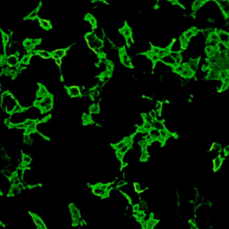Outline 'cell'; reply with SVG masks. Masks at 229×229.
<instances>
[{"label":"cell","mask_w":229,"mask_h":229,"mask_svg":"<svg viewBox=\"0 0 229 229\" xmlns=\"http://www.w3.org/2000/svg\"><path fill=\"white\" fill-rule=\"evenodd\" d=\"M115 157H116L119 160H122L124 159L125 155H124V154H122V153H121V152H119V151H115Z\"/></svg>","instance_id":"f6af8a7d"},{"label":"cell","mask_w":229,"mask_h":229,"mask_svg":"<svg viewBox=\"0 0 229 229\" xmlns=\"http://www.w3.org/2000/svg\"><path fill=\"white\" fill-rule=\"evenodd\" d=\"M219 43L224 45L227 48L229 47V33L225 31H219L218 32Z\"/></svg>","instance_id":"3957f363"},{"label":"cell","mask_w":229,"mask_h":229,"mask_svg":"<svg viewBox=\"0 0 229 229\" xmlns=\"http://www.w3.org/2000/svg\"><path fill=\"white\" fill-rule=\"evenodd\" d=\"M199 64H200V61L198 58H192L185 63V65L188 66V68L192 70L193 73H195L199 68Z\"/></svg>","instance_id":"30bf717a"},{"label":"cell","mask_w":229,"mask_h":229,"mask_svg":"<svg viewBox=\"0 0 229 229\" xmlns=\"http://www.w3.org/2000/svg\"><path fill=\"white\" fill-rule=\"evenodd\" d=\"M92 115H90V114H84L82 115V123H83V125H90V124H92Z\"/></svg>","instance_id":"1f68e13d"},{"label":"cell","mask_w":229,"mask_h":229,"mask_svg":"<svg viewBox=\"0 0 229 229\" xmlns=\"http://www.w3.org/2000/svg\"><path fill=\"white\" fill-rule=\"evenodd\" d=\"M42 100L46 103V105H53V97L50 94L45 96Z\"/></svg>","instance_id":"8d00e7d4"},{"label":"cell","mask_w":229,"mask_h":229,"mask_svg":"<svg viewBox=\"0 0 229 229\" xmlns=\"http://www.w3.org/2000/svg\"><path fill=\"white\" fill-rule=\"evenodd\" d=\"M158 114H160L162 113V110H163V104L160 101H157V103L155 105V109H154Z\"/></svg>","instance_id":"e575fe53"},{"label":"cell","mask_w":229,"mask_h":229,"mask_svg":"<svg viewBox=\"0 0 229 229\" xmlns=\"http://www.w3.org/2000/svg\"><path fill=\"white\" fill-rule=\"evenodd\" d=\"M138 206V211L139 212H146L147 211V209H148V205H147V203L145 202V201H140V203L137 204Z\"/></svg>","instance_id":"4dcf8cb0"},{"label":"cell","mask_w":229,"mask_h":229,"mask_svg":"<svg viewBox=\"0 0 229 229\" xmlns=\"http://www.w3.org/2000/svg\"><path fill=\"white\" fill-rule=\"evenodd\" d=\"M223 151H224V154H225L226 156L229 155V145H228V146H227V147H226V148L224 149V150H223Z\"/></svg>","instance_id":"bcb514c9"},{"label":"cell","mask_w":229,"mask_h":229,"mask_svg":"<svg viewBox=\"0 0 229 229\" xmlns=\"http://www.w3.org/2000/svg\"><path fill=\"white\" fill-rule=\"evenodd\" d=\"M67 93L70 97L72 98H77V97H81V90L80 87L78 86H69L67 88Z\"/></svg>","instance_id":"277c9868"},{"label":"cell","mask_w":229,"mask_h":229,"mask_svg":"<svg viewBox=\"0 0 229 229\" xmlns=\"http://www.w3.org/2000/svg\"><path fill=\"white\" fill-rule=\"evenodd\" d=\"M219 73H220L219 70H217V69H209L208 72L207 73V79L208 81H218L219 80Z\"/></svg>","instance_id":"ba28073f"},{"label":"cell","mask_w":229,"mask_h":229,"mask_svg":"<svg viewBox=\"0 0 229 229\" xmlns=\"http://www.w3.org/2000/svg\"><path fill=\"white\" fill-rule=\"evenodd\" d=\"M133 187H134V191L137 193H141L143 192V189L141 187V185L139 183H133Z\"/></svg>","instance_id":"ab89813d"},{"label":"cell","mask_w":229,"mask_h":229,"mask_svg":"<svg viewBox=\"0 0 229 229\" xmlns=\"http://www.w3.org/2000/svg\"><path fill=\"white\" fill-rule=\"evenodd\" d=\"M31 59H32V57H30L28 54L27 55H24L22 58H21V60H20V63L22 64V65H24V66H26V65H29V63H30V61H31Z\"/></svg>","instance_id":"d6a6232c"},{"label":"cell","mask_w":229,"mask_h":229,"mask_svg":"<svg viewBox=\"0 0 229 229\" xmlns=\"http://www.w3.org/2000/svg\"><path fill=\"white\" fill-rule=\"evenodd\" d=\"M120 33L125 39H127V38L133 36V31H132V29H131V27L129 25H124L120 29Z\"/></svg>","instance_id":"9a60e30c"},{"label":"cell","mask_w":229,"mask_h":229,"mask_svg":"<svg viewBox=\"0 0 229 229\" xmlns=\"http://www.w3.org/2000/svg\"><path fill=\"white\" fill-rule=\"evenodd\" d=\"M149 159V152L147 149H141V160L146 161Z\"/></svg>","instance_id":"836d02e7"},{"label":"cell","mask_w":229,"mask_h":229,"mask_svg":"<svg viewBox=\"0 0 229 229\" xmlns=\"http://www.w3.org/2000/svg\"><path fill=\"white\" fill-rule=\"evenodd\" d=\"M67 49L68 48H59V49H56L54 50L51 54H52V57L56 60V59H62L63 57H65L66 55V52H67Z\"/></svg>","instance_id":"8fae6325"},{"label":"cell","mask_w":229,"mask_h":229,"mask_svg":"<svg viewBox=\"0 0 229 229\" xmlns=\"http://www.w3.org/2000/svg\"><path fill=\"white\" fill-rule=\"evenodd\" d=\"M194 73H193L192 70H190V69L188 68V66L185 65L183 71L180 73V76L183 77V79H185V80H190L191 78H193L194 76Z\"/></svg>","instance_id":"5bb4252c"},{"label":"cell","mask_w":229,"mask_h":229,"mask_svg":"<svg viewBox=\"0 0 229 229\" xmlns=\"http://www.w3.org/2000/svg\"><path fill=\"white\" fill-rule=\"evenodd\" d=\"M126 181H125L124 179H122V180H120L118 183H117V184H116V187L117 188H120V187H123V186H125V185H126Z\"/></svg>","instance_id":"ee69618b"},{"label":"cell","mask_w":229,"mask_h":229,"mask_svg":"<svg viewBox=\"0 0 229 229\" xmlns=\"http://www.w3.org/2000/svg\"><path fill=\"white\" fill-rule=\"evenodd\" d=\"M37 229H39V228H37Z\"/></svg>","instance_id":"f907efd6"},{"label":"cell","mask_w":229,"mask_h":229,"mask_svg":"<svg viewBox=\"0 0 229 229\" xmlns=\"http://www.w3.org/2000/svg\"><path fill=\"white\" fill-rule=\"evenodd\" d=\"M69 210L72 218V224L73 226H78L81 223V213L79 208L74 204L69 205Z\"/></svg>","instance_id":"6da1fadb"},{"label":"cell","mask_w":229,"mask_h":229,"mask_svg":"<svg viewBox=\"0 0 229 229\" xmlns=\"http://www.w3.org/2000/svg\"><path fill=\"white\" fill-rule=\"evenodd\" d=\"M118 55H119L120 61H121V63L123 64V66H125L127 68L133 67V61H132L131 57L129 56V54L127 53V51H126L125 47L119 49Z\"/></svg>","instance_id":"7a4b0ae2"},{"label":"cell","mask_w":229,"mask_h":229,"mask_svg":"<svg viewBox=\"0 0 229 229\" xmlns=\"http://www.w3.org/2000/svg\"><path fill=\"white\" fill-rule=\"evenodd\" d=\"M151 126H152V128L157 129V130H159V131H161V130H163V129H165V128H166L165 123H164L163 121L159 120V119L154 120Z\"/></svg>","instance_id":"7402d4cb"},{"label":"cell","mask_w":229,"mask_h":229,"mask_svg":"<svg viewBox=\"0 0 229 229\" xmlns=\"http://www.w3.org/2000/svg\"><path fill=\"white\" fill-rule=\"evenodd\" d=\"M168 47L170 49V52H182V50H183L181 44H180L179 39L174 40Z\"/></svg>","instance_id":"7c38bea8"},{"label":"cell","mask_w":229,"mask_h":229,"mask_svg":"<svg viewBox=\"0 0 229 229\" xmlns=\"http://www.w3.org/2000/svg\"><path fill=\"white\" fill-rule=\"evenodd\" d=\"M0 89H1V85H0Z\"/></svg>","instance_id":"c3c4849f"},{"label":"cell","mask_w":229,"mask_h":229,"mask_svg":"<svg viewBox=\"0 0 229 229\" xmlns=\"http://www.w3.org/2000/svg\"><path fill=\"white\" fill-rule=\"evenodd\" d=\"M142 118H143V121L145 123H148V124H150V125H152V123L154 121V119H152L149 114H142Z\"/></svg>","instance_id":"74e56055"},{"label":"cell","mask_w":229,"mask_h":229,"mask_svg":"<svg viewBox=\"0 0 229 229\" xmlns=\"http://www.w3.org/2000/svg\"><path fill=\"white\" fill-rule=\"evenodd\" d=\"M39 23L40 27H41V28H43V29H44V30H46V31H48V30H50V29L52 28L51 23H50L48 20H46V19H42V18H40V19L39 20Z\"/></svg>","instance_id":"603a6c76"},{"label":"cell","mask_w":229,"mask_h":229,"mask_svg":"<svg viewBox=\"0 0 229 229\" xmlns=\"http://www.w3.org/2000/svg\"><path fill=\"white\" fill-rule=\"evenodd\" d=\"M92 193L96 196H99V197H102V198H105V197H107L108 196V193L109 192L107 191H105L103 189H101L98 184H95L92 188Z\"/></svg>","instance_id":"52a82bcc"},{"label":"cell","mask_w":229,"mask_h":229,"mask_svg":"<svg viewBox=\"0 0 229 229\" xmlns=\"http://www.w3.org/2000/svg\"><path fill=\"white\" fill-rule=\"evenodd\" d=\"M22 178L17 175V173L15 172V173H13V175H12V177L9 179L10 180V183H11V185H16V186H19L21 183H22V180H21Z\"/></svg>","instance_id":"e0dca14e"},{"label":"cell","mask_w":229,"mask_h":229,"mask_svg":"<svg viewBox=\"0 0 229 229\" xmlns=\"http://www.w3.org/2000/svg\"><path fill=\"white\" fill-rule=\"evenodd\" d=\"M160 61L164 64V65H166V66H169V67H171V68H174V67H175V66H177L175 60L170 55H167V56H166V57H162L160 59Z\"/></svg>","instance_id":"9c48e42d"},{"label":"cell","mask_w":229,"mask_h":229,"mask_svg":"<svg viewBox=\"0 0 229 229\" xmlns=\"http://www.w3.org/2000/svg\"><path fill=\"white\" fill-rule=\"evenodd\" d=\"M135 217H136V218H137L140 222H141V221L145 218L146 215H145L144 212H139V211H138V212H136V214H135Z\"/></svg>","instance_id":"60d3db41"},{"label":"cell","mask_w":229,"mask_h":229,"mask_svg":"<svg viewBox=\"0 0 229 229\" xmlns=\"http://www.w3.org/2000/svg\"><path fill=\"white\" fill-rule=\"evenodd\" d=\"M55 61H56V64H57L58 66H60L62 65V60H61L60 58H58V59H56Z\"/></svg>","instance_id":"7dc6e473"},{"label":"cell","mask_w":229,"mask_h":229,"mask_svg":"<svg viewBox=\"0 0 229 229\" xmlns=\"http://www.w3.org/2000/svg\"><path fill=\"white\" fill-rule=\"evenodd\" d=\"M21 192V188L20 186H16V185H11L10 190H9V195L10 196H14L20 193Z\"/></svg>","instance_id":"f1b7e54d"},{"label":"cell","mask_w":229,"mask_h":229,"mask_svg":"<svg viewBox=\"0 0 229 229\" xmlns=\"http://www.w3.org/2000/svg\"><path fill=\"white\" fill-rule=\"evenodd\" d=\"M86 20L89 22V23H90V25H92V28H93V30L97 27V20H96V18L92 15V14H87L86 15Z\"/></svg>","instance_id":"4316f807"},{"label":"cell","mask_w":229,"mask_h":229,"mask_svg":"<svg viewBox=\"0 0 229 229\" xmlns=\"http://www.w3.org/2000/svg\"><path fill=\"white\" fill-rule=\"evenodd\" d=\"M38 56L43 58V59H49L52 57V54L47 50H44V49H41V50H38Z\"/></svg>","instance_id":"484cf974"},{"label":"cell","mask_w":229,"mask_h":229,"mask_svg":"<svg viewBox=\"0 0 229 229\" xmlns=\"http://www.w3.org/2000/svg\"><path fill=\"white\" fill-rule=\"evenodd\" d=\"M179 41H180V44H181V46L183 47V49H186V47L189 46V42H190V40H188L183 34L180 36V38H179Z\"/></svg>","instance_id":"f546056e"},{"label":"cell","mask_w":229,"mask_h":229,"mask_svg":"<svg viewBox=\"0 0 229 229\" xmlns=\"http://www.w3.org/2000/svg\"><path fill=\"white\" fill-rule=\"evenodd\" d=\"M158 1H160V0H158Z\"/></svg>","instance_id":"681fc988"},{"label":"cell","mask_w":229,"mask_h":229,"mask_svg":"<svg viewBox=\"0 0 229 229\" xmlns=\"http://www.w3.org/2000/svg\"><path fill=\"white\" fill-rule=\"evenodd\" d=\"M23 47H24V48L29 52V51H31V50L35 49V47L36 46L34 45L32 39H25V40L23 41Z\"/></svg>","instance_id":"44dd1931"},{"label":"cell","mask_w":229,"mask_h":229,"mask_svg":"<svg viewBox=\"0 0 229 229\" xmlns=\"http://www.w3.org/2000/svg\"><path fill=\"white\" fill-rule=\"evenodd\" d=\"M210 150H211V151H218V152H220V151L222 150V145L219 144V143L215 142V143L212 144V146H211V148H210Z\"/></svg>","instance_id":"d590c367"},{"label":"cell","mask_w":229,"mask_h":229,"mask_svg":"<svg viewBox=\"0 0 229 229\" xmlns=\"http://www.w3.org/2000/svg\"><path fill=\"white\" fill-rule=\"evenodd\" d=\"M1 36H2V42H3V45L5 47V51H6V46L10 43V36L5 32H1Z\"/></svg>","instance_id":"cb8c5ba5"},{"label":"cell","mask_w":229,"mask_h":229,"mask_svg":"<svg viewBox=\"0 0 229 229\" xmlns=\"http://www.w3.org/2000/svg\"><path fill=\"white\" fill-rule=\"evenodd\" d=\"M205 3H206L205 0H194V2L193 3V6H192V9L193 11H199L204 6Z\"/></svg>","instance_id":"ffe728a7"},{"label":"cell","mask_w":229,"mask_h":229,"mask_svg":"<svg viewBox=\"0 0 229 229\" xmlns=\"http://www.w3.org/2000/svg\"><path fill=\"white\" fill-rule=\"evenodd\" d=\"M90 113L92 114H98L100 112V107L99 104H92L90 107Z\"/></svg>","instance_id":"83f0119b"},{"label":"cell","mask_w":229,"mask_h":229,"mask_svg":"<svg viewBox=\"0 0 229 229\" xmlns=\"http://www.w3.org/2000/svg\"><path fill=\"white\" fill-rule=\"evenodd\" d=\"M199 33V31L193 27V28H191V29H189V30H187L185 32H183V35L188 39V40H191L193 38H194L196 35Z\"/></svg>","instance_id":"2e32d148"},{"label":"cell","mask_w":229,"mask_h":229,"mask_svg":"<svg viewBox=\"0 0 229 229\" xmlns=\"http://www.w3.org/2000/svg\"><path fill=\"white\" fill-rule=\"evenodd\" d=\"M19 58L16 55H10L6 57V65L9 67H16L19 65Z\"/></svg>","instance_id":"8992f818"},{"label":"cell","mask_w":229,"mask_h":229,"mask_svg":"<svg viewBox=\"0 0 229 229\" xmlns=\"http://www.w3.org/2000/svg\"><path fill=\"white\" fill-rule=\"evenodd\" d=\"M32 220H33L34 224L36 225L37 228L47 229L46 224H45V222L42 220V218H39L38 215H36V214H34V213H32Z\"/></svg>","instance_id":"5b68a950"},{"label":"cell","mask_w":229,"mask_h":229,"mask_svg":"<svg viewBox=\"0 0 229 229\" xmlns=\"http://www.w3.org/2000/svg\"><path fill=\"white\" fill-rule=\"evenodd\" d=\"M49 93L47 92V88L43 85H39V89H38V92H37V96L38 97H41V98H44L45 96L48 95Z\"/></svg>","instance_id":"d4e9b609"},{"label":"cell","mask_w":229,"mask_h":229,"mask_svg":"<svg viewBox=\"0 0 229 229\" xmlns=\"http://www.w3.org/2000/svg\"><path fill=\"white\" fill-rule=\"evenodd\" d=\"M223 162H224V159H223L220 155L217 156V157L213 160V161H212V163H213V170L215 172L218 171V170L220 169V167H222Z\"/></svg>","instance_id":"4fadbf2b"},{"label":"cell","mask_w":229,"mask_h":229,"mask_svg":"<svg viewBox=\"0 0 229 229\" xmlns=\"http://www.w3.org/2000/svg\"><path fill=\"white\" fill-rule=\"evenodd\" d=\"M189 226H190V228L191 229H199L198 227H197V225H196V223H195V221L193 220V219H191L189 221Z\"/></svg>","instance_id":"7bdbcfd3"},{"label":"cell","mask_w":229,"mask_h":229,"mask_svg":"<svg viewBox=\"0 0 229 229\" xmlns=\"http://www.w3.org/2000/svg\"><path fill=\"white\" fill-rule=\"evenodd\" d=\"M40 5L39 6H38L36 8H34L32 11L27 16H26V19H28V20H34L36 19L37 17H38V15H39V10H40Z\"/></svg>","instance_id":"ac0fdd59"},{"label":"cell","mask_w":229,"mask_h":229,"mask_svg":"<svg viewBox=\"0 0 229 229\" xmlns=\"http://www.w3.org/2000/svg\"><path fill=\"white\" fill-rule=\"evenodd\" d=\"M133 43H134V39H133V36L126 39V45L127 47H131L133 45Z\"/></svg>","instance_id":"f35d334b"},{"label":"cell","mask_w":229,"mask_h":229,"mask_svg":"<svg viewBox=\"0 0 229 229\" xmlns=\"http://www.w3.org/2000/svg\"><path fill=\"white\" fill-rule=\"evenodd\" d=\"M148 114L150 115V117L152 118V119H154V120H156V119H158V113L155 111V110H153V109H151L150 111H149V113Z\"/></svg>","instance_id":"b9f144b4"},{"label":"cell","mask_w":229,"mask_h":229,"mask_svg":"<svg viewBox=\"0 0 229 229\" xmlns=\"http://www.w3.org/2000/svg\"><path fill=\"white\" fill-rule=\"evenodd\" d=\"M149 135L150 137L152 138V140L155 141H159L160 139V131L157 130V129H154V128H151L150 131L149 133Z\"/></svg>","instance_id":"d6986e66"}]
</instances>
